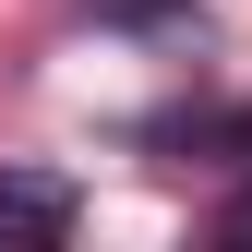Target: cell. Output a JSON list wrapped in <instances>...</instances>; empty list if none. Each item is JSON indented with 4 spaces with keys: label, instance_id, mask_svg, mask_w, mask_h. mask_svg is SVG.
<instances>
[{
    "label": "cell",
    "instance_id": "obj_1",
    "mask_svg": "<svg viewBox=\"0 0 252 252\" xmlns=\"http://www.w3.org/2000/svg\"><path fill=\"white\" fill-rule=\"evenodd\" d=\"M0 240H24V252H60L72 240V192L36 168H0Z\"/></svg>",
    "mask_w": 252,
    "mask_h": 252
},
{
    "label": "cell",
    "instance_id": "obj_2",
    "mask_svg": "<svg viewBox=\"0 0 252 252\" xmlns=\"http://www.w3.org/2000/svg\"><path fill=\"white\" fill-rule=\"evenodd\" d=\"M216 240H228V252H252V192H240L228 216H216Z\"/></svg>",
    "mask_w": 252,
    "mask_h": 252
}]
</instances>
